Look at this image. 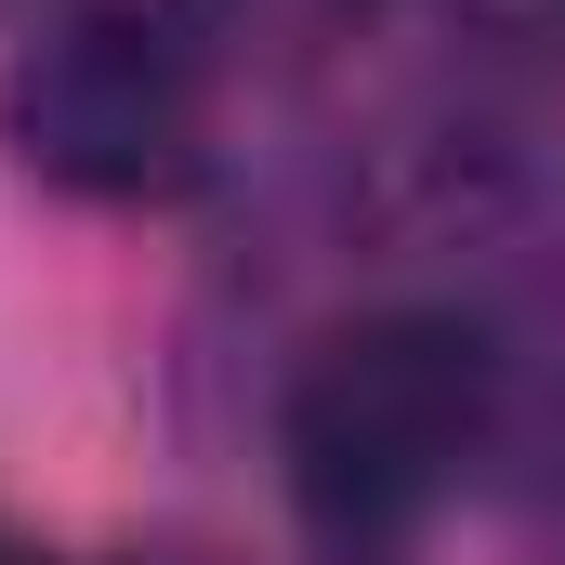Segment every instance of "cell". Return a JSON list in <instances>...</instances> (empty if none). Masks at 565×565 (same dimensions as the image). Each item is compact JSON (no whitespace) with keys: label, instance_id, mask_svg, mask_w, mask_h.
I'll use <instances>...</instances> for the list:
<instances>
[{"label":"cell","instance_id":"4","mask_svg":"<svg viewBox=\"0 0 565 565\" xmlns=\"http://www.w3.org/2000/svg\"><path fill=\"white\" fill-rule=\"evenodd\" d=\"M0 565H53V553H40V540H13V526H0Z\"/></svg>","mask_w":565,"mask_h":565},{"label":"cell","instance_id":"2","mask_svg":"<svg viewBox=\"0 0 565 565\" xmlns=\"http://www.w3.org/2000/svg\"><path fill=\"white\" fill-rule=\"evenodd\" d=\"M0 132L66 198H171L198 171V66L171 26L93 0L53 40H26V66L0 79Z\"/></svg>","mask_w":565,"mask_h":565},{"label":"cell","instance_id":"3","mask_svg":"<svg viewBox=\"0 0 565 565\" xmlns=\"http://www.w3.org/2000/svg\"><path fill=\"white\" fill-rule=\"evenodd\" d=\"M198 40H224V53H329L342 26H369L382 0H171Z\"/></svg>","mask_w":565,"mask_h":565},{"label":"cell","instance_id":"1","mask_svg":"<svg viewBox=\"0 0 565 565\" xmlns=\"http://www.w3.org/2000/svg\"><path fill=\"white\" fill-rule=\"evenodd\" d=\"M487 408H500V355L473 316H434V302L355 316L289 382V487L316 526H408L487 447Z\"/></svg>","mask_w":565,"mask_h":565}]
</instances>
